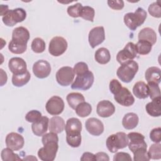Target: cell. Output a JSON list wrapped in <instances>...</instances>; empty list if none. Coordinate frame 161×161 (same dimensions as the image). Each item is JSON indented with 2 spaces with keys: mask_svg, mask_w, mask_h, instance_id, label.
<instances>
[{
  "mask_svg": "<svg viewBox=\"0 0 161 161\" xmlns=\"http://www.w3.org/2000/svg\"><path fill=\"white\" fill-rule=\"evenodd\" d=\"M30 38L29 31L23 26L15 28L12 33V39L8 45L9 51L14 54H21L27 48Z\"/></svg>",
  "mask_w": 161,
  "mask_h": 161,
  "instance_id": "1",
  "label": "cell"
},
{
  "mask_svg": "<svg viewBox=\"0 0 161 161\" xmlns=\"http://www.w3.org/2000/svg\"><path fill=\"white\" fill-rule=\"evenodd\" d=\"M67 143L73 148L79 147L81 143L82 123L76 118H69L65 124Z\"/></svg>",
  "mask_w": 161,
  "mask_h": 161,
  "instance_id": "2",
  "label": "cell"
},
{
  "mask_svg": "<svg viewBox=\"0 0 161 161\" xmlns=\"http://www.w3.org/2000/svg\"><path fill=\"white\" fill-rule=\"evenodd\" d=\"M147 12L142 8H138L134 13H128L124 16V23L131 30H135L141 26L146 19Z\"/></svg>",
  "mask_w": 161,
  "mask_h": 161,
  "instance_id": "3",
  "label": "cell"
},
{
  "mask_svg": "<svg viewBox=\"0 0 161 161\" xmlns=\"http://www.w3.org/2000/svg\"><path fill=\"white\" fill-rule=\"evenodd\" d=\"M138 70V63L134 60H131L121 64L117 70L116 75L123 82L129 83L133 80Z\"/></svg>",
  "mask_w": 161,
  "mask_h": 161,
  "instance_id": "4",
  "label": "cell"
},
{
  "mask_svg": "<svg viewBox=\"0 0 161 161\" xmlns=\"http://www.w3.org/2000/svg\"><path fill=\"white\" fill-rule=\"evenodd\" d=\"M129 142L128 136L124 132H118L109 136L106 140V147L111 153H116L119 149L125 148Z\"/></svg>",
  "mask_w": 161,
  "mask_h": 161,
  "instance_id": "5",
  "label": "cell"
},
{
  "mask_svg": "<svg viewBox=\"0 0 161 161\" xmlns=\"http://www.w3.org/2000/svg\"><path fill=\"white\" fill-rule=\"evenodd\" d=\"M26 17V13L23 8L9 9L3 16V23L8 26H13L18 23L23 21Z\"/></svg>",
  "mask_w": 161,
  "mask_h": 161,
  "instance_id": "6",
  "label": "cell"
},
{
  "mask_svg": "<svg viewBox=\"0 0 161 161\" xmlns=\"http://www.w3.org/2000/svg\"><path fill=\"white\" fill-rule=\"evenodd\" d=\"M43 147L38 151L39 158L43 161H53L55 158L58 145L57 141L48 142L43 144Z\"/></svg>",
  "mask_w": 161,
  "mask_h": 161,
  "instance_id": "7",
  "label": "cell"
},
{
  "mask_svg": "<svg viewBox=\"0 0 161 161\" xmlns=\"http://www.w3.org/2000/svg\"><path fill=\"white\" fill-rule=\"evenodd\" d=\"M94 74L91 71L77 75L75 80L71 85V88L75 90L86 91L91 87L94 82Z\"/></svg>",
  "mask_w": 161,
  "mask_h": 161,
  "instance_id": "8",
  "label": "cell"
},
{
  "mask_svg": "<svg viewBox=\"0 0 161 161\" xmlns=\"http://www.w3.org/2000/svg\"><path fill=\"white\" fill-rule=\"evenodd\" d=\"M67 42L62 36H55L52 38L49 43L48 52L55 57L62 55L67 48Z\"/></svg>",
  "mask_w": 161,
  "mask_h": 161,
  "instance_id": "9",
  "label": "cell"
},
{
  "mask_svg": "<svg viewBox=\"0 0 161 161\" xmlns=\"http://www.w3.org/2000/svg\"><path fill=\"white\" fill-rule=\"evenodd\" d=\"M75 73L74 69L69 66H64L58 70L56 73V80L62 86H69L74 80Z\"/></svg>",
  "mask_w": 161,
  "mask_h": 161,
  "instance_id": "10",
  "label": "cell"
},
{
  "mask_svg": "<svg viewBox=\"0 0 161 161\" xmlns=\"http://www.w3.org/2000/svg\"><path fill=\"white\" fill-rule=\"evenodd\" d=\"M136 55L135 44L133 42H128L125 48L118 53L116 60L121 65L133 60L136 57Z\"/></svg>",
  "mask_w": 161,
  "mask_h": 161,
  "instance_id": "11",
  "label": "cell"
},
{
  "mask_svg": "<svg viewBox=\"0 0 161 161\" xmlns=\"http://www.w3.org/2000/svg\"><path fill=\"white\" fill-rule=\"evenodd\" d=\"M64 106L65 104L63 99L59 96H53L47 102L45 108L50 114L57 116L63 112Z\"/></svg>",
  "mask_w": 161,
  "mask_h": 161,
  "instance_id": "12",
  "label": "cell"
},
{
  "mask_svg": "<svg viewBox=\"0 0 161 161\" xmlns=\"http://www.w3.org/2000/svg\"><path fill=\"white\" fill-rule=\"evenodd\" d=\"M127 136L130 140L128 146L132 153L140 148H147V145L145 142V136L142 134L137 132H131Z\"/></svg>",
  "mask_w": 161,
  "mask_h": 161,
  "instance_id": "13",
  "label": "cell"
},
{
  "mask_svg": "<svg viewBox=\"0 0 161 161\" xmlns=\"http://www.w3.org/2000/svg\"><path fill=\"white\" fill-rule=\"evenodd\" d=\"M104 40V28L102 26L93 28L89 33L88 40L90 46L92 48H94L96 47L102 43Z\"/></svg>",
  "mask_w": 161,
  "mask_h": 161,
  "instance_id": "14",
  "label": "cell"
},
{
  "mask_svg": "<svg viewBox=\"0 0 161 161\" xmlns=\"http://www.w3.org/2000/svg\"><path fill=\"white\" fill-rule=\"evenodd\" d=\"M33 72L39 79L47 77L51 72V66L48 62L45 60H39L33 65Z\"/></svg>",
  "mask_w": 161,
  "mask_h": 161,
  "instance_id": "15",
  "label": "cell"
},
{
  "mask_svg": "<svg viewBox=\"0 0 161 161\" xmlns=\"http://www.w3.org/2000/svg\"><path fill=\"white\" fill-rule=\"evenodd\" d=\"M114 100L123 106H130L135 103V98L131 92L126 87L121 89L114 96Z\"/></svg>",
  "mask_w": 161,
  "mask_h": 161,
  "instance_id": "16",
  "label": "cell"
},
{
  "mask_svg": "<svg viewBox=\"0 0 161 161\" xmlns=\"http://www.w3.org/2000/svg\"><path fill=\"white\" fill-rule=\"evenodd\" d=\"M5 141L7 147L15 151L21 149L25 143V140L23 136L15 132H11L8 134Z\"/></svg>",
  "mask_w": 161,
  "mask_h": 161,
  "instance_id": "17",
  "label": "cell"
},
{
  "mask_svg": "<svg viewBox=\"0 0 161 161\" xmlns=\"http://www.w3.org/2000/svg\"><path fill=\"white\" fill-rule=\"evenodd\" d=\"M87 131L92 135L99 136L104 131V125L101 121L96 118H90L85 123Z\"/></svg>",
  "mask_w": 161,
  "mask_h": 161,
  "instance_id": "18",
  "label": "cell"
},
{
  "mask_svg": "<svg viewBox=\"0 0 161 161\" xmlns=\"http://www.w3.org/2000/svg\"><path fill=\"white\" fill-rule=\"evenodd\" d=\"M8 67L13 74H22L27 70L26 62L20 57L11 58L8 62Z\"/></svg>",
  "mask_w": 161,
  "mask_h": 161,
  "instance_id": "19",
  "label": "cell"
},
{
  "mask_svg": "<svg viewBox=\"0 0 161 161\" xmlns=\"http://www.w3.org/2000/svg\"><path fill=\"white\" fill-rule=\"evenodd\" d=\"M97 114L102 118H108L115 112L114 104L108 100H103L98 103L96 108Z\"/></svg>",
  "mask_w": 161,
  "mask_h": 161,
  "instance_id": "20",
  "label": "cell"
},
{
  "mask_svg": "<svg viewBox=\"0 0 161 161\" xmlns=\"http://www.w3.org/2000/svg\"><path fill=\"white\" fill-rule=\"evenodd\" d=\"M49 124V119L47 116H42L37 121L33 123L31 130L34 135L38 136H43L46 133Z\"/></svg>",
  "mask_w": 161,
  "mask_h": 161,
  "instance_id": "21",
  "label": "cell"
},
{
  "mask_svg": "<svg viewBox=\"0 0 161 161\" xmlns=\"http://www.w3.org/2000/svg\"><path fill=\"white\" fill-rule=\"evenodd\" d=\"M65 121L64 119L58 116H54L49 119V130L50 132L55 133H60L65 129Z\"/></svg>",
  "mask_w": 161,
  "mask_h": 161,
  "instance_id": "22",
  "label": "cell"
},
{
  "mask_svg": "<svg viewBox=\"0 0 161 161\" xmlns=\"http://www.w3.org/2000/svg\"><path fill=\"white\" fill-rule=\"evenodd\" d=\"M160 100V97H157L146 105V111L151 116L158 117L161 115Z\"/></svg>",
  "mask_w": 161,
  "mask_h": 161,
  "instance_id": "23",
  "label": "cell"
},
{
  "mask_svg": "<svg viewBox=\"0 0 161 161\" xmlns=\"http://www.w3.org/2000/svg\"><path fill=\"white\" fill-rule=\"evenodd\" d=\"M160 69L157 67H150L147 69L145 77L148 83L159 84L160 82Z\"/></svg>",
  "mask_w": 161,
  "mask_h": 161,
  "instance_id": "24",
  "label": "cell"
},
{
  "mask_svg": "<svg viewBox=\"0 0 161 161\" xmlns=\"http://www.w3.org/2000/svg\"><path fill=\"white\" fill-rule=\"evenodd\" d=\"M138 40H145L150 42L152 45L157 42V34L155 31L151 28H144L141 30L138 35Z\"/></svg>",
  "mask_w": 161,
  "mask_h": 161,
  "instance_id": "25",
  "label": "cell"
},
{
  "mask_svg": "<svg viewBox=\"0 0 161 161\" xmlns=\"http://www.w3.org/2000/svg\"><path fill=\"white\" fill-rule=\"evenodd\" d=\"M138 121L139 118L136 114L128 113L124 116L122 119V125L125 129L132 130L138 125Z\"/></svg>",
  "mask_w": 161,
  "mask_h": 161,
  "instance_id": "26",
  "label": "cell"
},
{
  "mask_svg": "<svg viewBox=\"0 0 161 161\" xmlns=\"http://www.w3.org/2000/svg\"><path fill=\"white\" fill-rule=\"evenodd\" d=\"M133 94L138 99H145L148 96V88L147 84L143 81L136 82L133 87Z\"/></svg>",
  "mask_w": 161,
  "mask_h": 161,
  "instance_id": "27",
  "label": "cell"
},
{
  "mask_svg": "<svg viewBox=\"0 0 161 161\" xmlns=\"http://www.w3.org/2000/svg\"><path fill=\"white\" fill-rule=\"evenodd\" d=\"M95 60L100 64H106L111 60V55L109 51L104 48L101 47L96 50L94 55Z\"/></svg>",
  "mask_w": 161,
  "mask_h": 161,
  "instance_id": "28",
  "label": "cell"
},
{
  "mask_svg": "<svg viewBox=\"0 0 161 161\" xmlns=\"http://www.w3.org/2000/svg\"><path fill=\"white\" fill-rule=\"evenodd\" d=\"M69 106L75 109L76 107L81 103L85 101L84 96L79 92H71L69 93L66 97Z\"/></svg>",
  "mask_w": 161,
  "mask_h": 161,
  "instance_id": "29",
  "label": "cell"
},
{
  "mask_svg": "<svg viewBox=\"0 0 161 161\" xmlns=\"http://www.w3.org/2000/svg\"><path fill=\"white\" fill-rule=\"evenodd\" d=\"M31 75L29 71L22 74H13L12 76V83L16 87H22L26 84L30 80Z\"/></svg>",
  "mask_w": 161,
  "mask_h": 161,
  "instance_id": "30",
  "label": "cell"
},
{
  "mask_svg": "<svg viewBox=\"0 0 161 161\" xmlns=\"http://www.w3.org/2000/svg\"><path fill=\"white\" fill-rule=\"evenodd\" d=\"M135 48L136 53L140 55H147L151 52L152 45L147 41L138 40L136 44H135Z\"/></svg>",
  "mask_w": 161,
  "mask_h": 161,
  "instance_id": "31",
  "label": "cell"
},
{
  "mask_svg": "<svg viewBox=\"0 0 161 161\" xmlns=\"http://www.w3.org/2000/svg\"><path fill=\"white\" fill-rule=\"evenodd\" d=\"M76 114L82 118L89 116L92 112V106L91 104L86 102H82L80 103L75 109Z\"/></svg>",
  "mask_w": 161,
  "mask_h": 161,
  "instance_id": "32",
  "label": "cell"
},
{
  "mask_svg": "<svg viewBox=\"0 0 161 161\" xmlns=\"http://www.w3.org/2000/svg\"><path fill=\"white\" fill-rule=\"evenodd\" d=\"M1 158L3 161H14L21 160V159L18 154L13 152V150L9 148H4L1 153Z\"/></svg>",
  "mask_w": 161,
  "mask_h": 161,
  "instance_id": "33",
  "label": "cell"
},
{
  "mask_svg": "<svg viewBox=\"0 0 161 161\" xmlns=\"http://www.w3.org/2000/svg\"><path fill=\"white\" fill-rule=\"evenodd\" d=\"M31 50L36 53H40L45 51L46 46L45 42L42 38H35L33 40L31 45Z\"/></svg>",
  "mask_w": 161,
  "mask_h": 161,
  "instance_id": "34",
  "label": "cell"
},
{
  "mask_svg": "<svg viewBox=\"0 0 161 161\" xmlns=\"http://www.w3.org/2000/svg\"><path fill=\"white\" fill-rule=\"evenodd\" d=\"M148 154L151 159L158 160L161 158V145L160 143H155L152 144L148 151Z\"/></svg>",
  "mask_w": 161,
  "mask_h": 161,
  "instance_id": "35",
  "label": "cell"
},
{
  "mask_svg": "<svg viewBox=\"0 0 161 161\" xmlns=\"http://www.w3.org/2000/svg\"><path fill=\"white\" fill-rule=\"evenodd\" d=\"M133 153V160L135 161H148L150 157L146 148H140L135 150Z\"/></svg>",
  "mask_w": 161,
  "mask_h": 161,
  "instance_id": "36",
  "label": "cell"
},
{
  "mask_svg": "<svg viewBox=\"0 0 161 161\" xmlns=\"http://www.w3.org/2000/svg\"><path fill=\"white\" fill-rule=\"evenodd\" d=\"M94 15L95 11L94 8L88 6H86L82 7L80 17L84 19L93 22Z\"/></svg>",
  "mask_w": 161,
  "mask_h": 161,
  "instance_id": "37",
  "label": "cell"
},
{
  "mask_svg": "<svg viewBox=\"0 0 161 161\" xmlns=\"http://www.w3.org/2000/svg\"><path fill=\"white\" fill-rule=\"evenodd\" d=\"M82 7V5L79 3L72 6H69L67 8V13L70 16L73 18L80 17Z\"/></svg>",
  "mask_w": 161,
  "mask_h": 161,
  "instance_id": "38",
  "label": "cell"
},
{
  "mask_svg": "<svg viewBox=\"0 0 161 161\" xmlns=\"http://www.w3.org/2000/svg\"><path fill=\"white\" fill-rule=\"evenodd\" d=\"M148 96L152 100L157 97H160V89L158 84L155 83H148Z\"/></svg>",
  "mask_w": 161,
  "mask_h": 161,
  "instance_id": "39",
  "label": "cell"
},
{
  "mask_svg": "<svg viewBox=\"0 0 161 161\" xmlns=\"http://www.w3.org/2000/svg\"><path fill=\"white\" fill-rule=\"evenodd\" d=\"M149 14L154 18H160L161 17V8L159 1L152 3L148 9Z\"/></svg>",
  "mask_w": 161,
  "mask_h": 161,
  "instance_id": "40",
  "label": "cell"
},
{
  "mask_svg": "<svg viewBox=\"0 0 161 161\" xmlns=\"http://www.w3.org/2000/svg\"><path fill=\"white\" fill-rule=\"evenodd\" d=\"M42 117V113L37 110H31L25 116V119L28 122L35 123L39 120Z\"/></svg>",
  "mask_w": 161,
  "mask_h": 161,
  "instance_id": "41",
  "label": "cell"
},
{
  "mask_svg": "<svg viewBox=\"0 0 161 161\" xmlns=\"http://www.w3.org/2000/svg\"><path fill=\"white\" fill-rule=\"evenodd\" d=\"M73 69H74V73L77 75L84 74L85 72H86L87 71L89 70L88 66H87V64H86L85 62H83L77 63L74 65Z\"/></svg>",
  "mask_w": 161,
  "mask_h": 161,
  "instance_id": "42",
  "label": "cell"
},
{
  "mask_svg": "<svg viewBox=\"0 0 161 161\" xmlns=\"http://www.w3.org/2000/svg\"><path fill=\"white\" fill-rule=\"evenodd\" d=\"M150 138L155 143H160L161 141V128H155L152 130L150 133Z\"/></svg>",
  "mask_w": 161,
  "mask_h": 161,
  "instance_id": "43",
  "label": "cell"
},
{
  "mask_svg": "<svg viewBox=\"0 0 161 161\" xmlns=\"http://www.w3.org/2000/svg\"><path fill=\"white\" fill-rule=\"evenodd\" d=\"M114 161H131L132 158L128 153L118 152L113 157Z\"/></svg>",
  "mask_w": 161,
  "mask_h": 161,
  "instance_id": "44",
  "label": "cell"
},
{
  "mask_svg": "<svg viewBox=\"0 0 161 161\" xmlns=\"http://www.w3.org/2000/svg\"><path fill=\"white\" fill-rule=\"evenodd\" d=\"M122 87V85L116 79H112L109 82L110 92L114 95L116 94Z\"/></svg>",
  "mask_w": 161,
  "mask_h": 161,
  "instance_id": "45",
  "label": "cell"
},
{
  "mask_svg": "<svg viewBox=\"0 0 161 161\" xmlns=\"http://www.w3.org/2000/svg\"><path fill=\"white\" fill-rule=\"evenodd\" d=\"M108 4L109 8L115 10L122 9L124 7V2L121 0L108 1Z\"/></svg>",
  "mask_w": 161,
  "mask_h": 161,
  "instance_id": "46",
  "label": "cell"
},
{
  "mask_svg": "<svg viewBox=\"0 0 161 161\" xmlns=\"http://www.w3.org/2000/svg\"><path fill=\"white\" fill-rule=\"evenodd\" d=\"M81 161H96V155L90 152H84L82 157H80Z\"/></svg>",
  "mask_w": 161,
  "mask_h": 161,
  "instance_id": "47",
  "label": "cell"
},
{
  "mask_svg": "<svg viewBox=\"0 0 161 161\" xmlns=\"http://www.w3.org/2000/svg\"><path fill=\"white\" fill-rule=\"evenodd\" d=\"M96 160H104V161H109V156L107 153H104V152H98L97 153L96 155Z\"/></svg>",
  "mask_w": 161,
  "mask_h": 161,
  "instance_id": "48",
  "label": "cell"
},
{
  "mask_svg": "<svg viewBox=\"0 0 161 161\" xmlns=\"http://www.w3.org/2000/svg\"><path fill=\"white\" fill-rule=\"evenodd\" d=\"M0 72H1V86H3L4 84L6 83L8 77H7L6 73L2 69H0Z\"/></svg>",
  "mask_w": 161,
  "mask_h": 161,
  "instance_id": "49",
  "label": "cell"
},
{
  "mask_svg": "<svg viewBox=\"0 0 161 161\" xmlns=\"http://www.w3.org/2000/svg\"><path fill=\"white\" fill-rule=\"evenodd\" d=\"M8 6L7 5H4V4H1V16H4L7 11H8Z\"/></svg>",
  "mask_w": 161,
  "mask_h": 161,
  "instance_id": "50",
  "label": "cell"
},
{
  "mask_svg": "<svg viewBox=\"0 0 161 161\" xmlns=\"http://www.w3.org/2000/svg\"><path fill=\"white\" fill-rule=\"evenodd\" d=\"M23 160H37V158L36 157H35L33 155H28L26 157H25L24 158H23Z\"/></svg>",
  "mask_w": 161,
  "mask_h": 161,
  "instance_id": "51",
  "label": "cell"
}]
</instances>
